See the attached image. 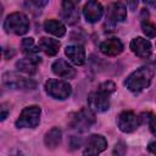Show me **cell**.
<instances>
[{"mask_svg": "<svg viewBox=\"0 0 156 156\" xmlns=\"http://www.w3.org/2000/svg\"><path fill=\"white\" fill-rule=\"evenodd\" d=\"M116 85L113 82L107 80L99 85L98 90L88 95V105L95 112H104L110 107V95L115 91Z\"/></svg>", "mask_w": 156, "mask_h": 156, "instance_id": "obj_1", "label": "cell"}, {"mask_svg": "<svg viewBox=\"0 0 156 156\" xmlns=\"http://www.w3.org/2000/svg\"><path fill=\"white\" fill-rule=\"evenodd\" d=\"M154 74H155V71L152 67L143 66V67L135 69L134 72H132L128 76V78L126 79L124 84L132 93L138 94L150 87Z\"/></svg>", "mask_w": 156, "mask_h": 156, "instance_id": "obj_2", "label": "cell"}, {"mask_svg": "<svg viewBox=\"0 0 156 156\" xmlns=\"http://www.w3.org/2000/svg\"><path fill=\"white\" fill-rule=\"evenodd\" d=\"M4 28L7 33H12L16 35H23L29 29L28 17L22 12L10 13L5 20Z\"/></svg>", "mask_w": 156, "mask_h": 156, "instance_id": "obj_3", "label": "cell"}, {"mask_svg": "<svg viewBox=\"0 0 156 156\" xmlns=\"http://www.w3.org/2000/svg\"><path fill=\"white\" fill-rule=\"evenodd\" d=\"M41 110L37 105L27 106L20 113V117L16 121L17 128H35L40 122Z\"/></svg>", "mask_w": 156, "mask_h": 156, "instance_id": "obj_4", "label": "cell"}, {"mask_svg": "<svg viewBox=\"0 0 156 156\" xmlns=\"http://www.w3.org/2000/svg\"><path fill=\"white\" fill-rule=\"evenodd\" d=\"M95 123V113L90 107H83L73 115L71 119V127L79 132L89 130Z\"/></svg>", "mask_w": 156, "mask_h": 156, "instance_id": "obj_5", "label": "cell"}, {"mask_svg": "<svg viewBox=\"0 0 156 156\" xmlns=\"http://www.w3.org/2000/svg\"><path fill=\"white\" fill-rule=\"evenodd\" d=\"M44 89L49 96H51L56 100H65V99L69 98V95L72 94L71 85L67 82L58 80V79L46 80L44 84Z\"/></svg>", "mask_w": 156, "mask_h": 156, "instance_id": "obj_6", "label": "cell"}, {"mask_svg": "<svg viewBox=\"0 0 156 156\" xmlns=\"http://www.w3.org/2000/svg\"><path fill=\"white\" fill-rule=\"evenodd\" d=\"M2 84L10 89H16V90H29V89H34L37 87V83L33 79L22 77L15 72L4 73Z\"/></svg>", "mask_w": 156, "mask_h": 156, "instance_id": "obj_7", "label": "cell"}, {"mask_svg": "<svg viewBox=\"0 0 156 156\" xmlns=\"http://www.w3.org/2000/svg\"><path fill=\"white\" fill-rule=\"evenodd\" d=\"M117 126L123 133H132L140 126V118L133 111H123L118 115Z\"/></svg>", "mask_w": 156, "mask_h": 156, "instance_id": "obj_8", "label": "cell"}, {"mask_svg": "<svg viewBox=\"0 0 156 156\" xmlns=\"http://www.w3.org/2000/svg\"><path fill=\"white\" fill-rule=\"evenodd\" d=\"M102 13L104 7L98 0H88V2L84 5L83 15L89 23H96L98 21H100Z\"/></svg>", "mask_w": 156, "mask_h": 156, "instance_id": "obj_9", "label": "cell"}, {"mask_svg": "<svg viewBox=\"0 0 156 156\" xmlns=\"http://www.w3.org/2000/svg\"><path fill=\"white\" fill-rule=\"evenodd\" d=\"M107 147V140L100 135V134H93L89 136L87 141V146L84 150V154L87 155H95L102 152Z\"/></svg>", "mask_w": 156, "mask_h": 156, "instance_id": "obj_10", "label": "cell"}, {"mask_svg": "<svg viewBox=\"0 0 156 156\" xmlns=\"http://www.w3.org/2000/svg\"><path fill=\"white\" fill-rule=\"evenodd\" d=\"M130 49L132 51L138 56V57H141V58H147L150 55H151V50H152V46H151V43L141 37H136L134 38L132 41H130Z\"/></svg>", "mask_w": 156, "mask_h": 156, "instance_id": "obj_11", "label": "cell"}, {"mask_svg": "<svg viewBox=\"0 0 156 156\" xmlns=\"http://www.w3.org/2000/svg\"><path fill=\"white\" fill-rule=\"evenodd\" d=\"M41 62L38 55H27L26 57L18 60L16 62V67L18 71L24 72L27 74H34L37 72L38 65Z\"/></svg>", "mask_w": 156, "mask_h": 156, "instance_id": "obj_12", "label": "cell"}, {"mask_svg": "<svg viewBox=\"0 0 156 156\" xmlns=\"http://www.w3.org/2000/svg\"><path fill=\"white\" fill-rule=\"evenodd\" d=\"M123 48L124 46H123L122 41L119 39H117V38L106 39L99 46L100 51L106 56H117L123 51Z\"/></svg>", "mask_w": 156, "mask_h": 156, "instance_id": "obj_13", "label": "cell"}, {"mask_svg": "<svg viewBox=\"0 0 156 156\" xmlns=\"http://www.w3.org/2000/svg\"><path fill=\"white\" fill-rule=\"evenodd\" d=\"M127 18V7L124 6L123 2L121 1H116L112 2L108 6L107 10V20L112 23L116 22H123Z\"/></svg>", "mask_w": 156, "mask_h": 156, "instance_id": "obj_14", "label": "cell"}, {"mask_svg": "<svg viewBox=\"0 0 156 156\" xmlns=\"http://www.w3.org/2000/svg\"><path fill=\"white\" fill-rule=\"evenodd\" d=\"M51 68H52V72H54L56 76L61 77V78L73 79V78L76 77V69H74L67 61H65V60H62V58L56 60V61L52 63Z\"/></svg>", "mask_w": 156, "mask_h": 156, "instance_id": "obj_15", "label": "cell"}, {"mask_svg": "<svg viewBox=\"0 0 156 156\" xmlns=\"http://www.w3.org/2000/svg\"><path fill=\"white\" fill-rule=\"evenodd\" d=\"M65 54L69 61L77 66H82L85 62V50L82 45H68L65 49Z\"/></svg>", "mask_w": 156, "mask_h": 156, "instance_id": "obj_16", "label": "cell"}, {"mask_svg": "<svg viewBox=\"0 0 156 156\" xmlns=\"http://www.w3.org/2000/svg\"><path fill=\"white\" fill-rule=\"evenodd\" d=\"M61 16H62V18L68 24H73V23L78 22V20H79V11L77 9V4H73V2L63 0L62 10H61Z\"/></svg>", "mask_w": 156, "mask_h": 156, "instance_id": "obj_17", "label": "cell"}, {"mask_svg": "<svg viewBox=\"0 0 156 156\" xmlns=\"http://www.w3.org/2000/svg\"><path fill=\"white\" fill-rule=\"evenodd\" d=\"M38 46L40 48V50H43L46 55L49 56H55L58 52L60 49V41L56 39H51V38H45L43 37L39 40Z\"/></svg>", "mask_w": 156, "mask_h": 156, "instance_id": "obj_18", "label": "cell"}, {"mask_svg": "<svg viewBox=\"0 0 156 156\" xmlns=\"http://www.w3.org/2000/svg\"><path fill=\"white\" fill-rule=\"evenodd\" d=\"M44 29L48 33H50V34H52L55 37H58V38L63 37L66 34L65 24L62 22L57 21V20H46L44 22Z\"/></svg>", "mask_w": 156, "mask_h": 156, "instance_id": "obj_19", "label": "cell"}, {"mask_svg": "<svg viewBox=\"0 0 156 156\" xmlns=\"http://www.w3.org/2000/svg\"><path fill=\"white\" fill-rule=\"evenodd\" d=\"M62 139V133L58 128H51L44 136V143L48 149H55L60 145Z\"/></svg>", "mask_w": 156, "mask_h": 156, "instance_id": "obj_20", "label": "cell"}, {"mask_svg": "<svg viewBox=\"0 0 156 156\" xmlns=\"http://www.w3.org/2000/svg\"><path fill=\"white\" fill-rule=\"evenodd\" d=\"M22 51L26 55H37L40 51V48L34 45L33 38H26L22 40Z\"/></svg>", "mask_w": 156, "mask_h": 156, "instance_id": "obj_21", "label": "cell"}, {"mask_svg": "<svg viewBox=\"0 0 156 156\" xmlns=\"http://www.w3.org/2000/svg\"><path fill=\"white\" fill-rule=\"evenodd\" d=\"M141 29H143V33H144L146 37H149V38L156 37V26H155L152 22H150V21H147V20L143 21V22H141Z\"/></svg>", "mask_w": 156, "mask_h": 156, "instance_id": "obj_22", "label": "cell"}, {"mask_svg": "<svg viewBox=\"0 0 156 156\" xmlns=\"http://www.w3.org/2000/svg\"><path fill=\"white\" fill-rule=\"evenodd\" d=\"M149 126H150V130L151 133L156 136V116H152L149 121Z\"/></svg>", "mask_w": 156, "mask_h": 156, "instance_id": "obj_23", "label": "cell"}, {"mask_svg": "<svg viewBox=\"0 0 156 156\" xmlns=\"http://www.w3.org/2000/svg\"><path fill=\"white\" fill-rule=\"evenodd\" d=\"M49 0H32V2L37 6V7H44L48 4Z\"/></svg>", "mask_w": 156, "mask_h": 156, "instance_id": "obj_24", "label": "cell"}, {"mask_svg": "<svg viewBox=\"0 0 156 156\" xmlns=\"http://www.w3.org/2000/svg\"><path fill=\"white\" fill-rule=\"evenodd\" d=\"M127 4L129 6V9L134 11L136 9V6H138V0H127Z\"/></svg>", "mask_w": 156, "mask_h": 156, "instance_id": "obj_25", "label": "cell"}, {"mask_svg": "<svg viewBox=\"0 0 156 156\" xmlns=\"http://www.w3.org/2000/svg\"><path fill=\"white\" fill-rule=\"evenodd\" d=\"M147 150H149L151 154H155V155H156V141H152V143H150V145H149Z\"/></svg>", "mask_w": 156, "mask_h": 156, "instance_id": "obj_26", "label": "cell"}, {"mask_svg": "<svg viewBox=\"0 0 156 156\" xmlns=\"http://www.w3.org/2000/svg\"><path fill=\"white\" fill-rule=\"evenodd\" d=\"M6 116H7V110H6V106L2 105L1 106V121H4L6 118Z\"/></svg>", "mask_w": 156, "mask_h": 156, "instance_id": "obj_27", "label": "cell"}, {"mask_svg": "<svg viewBox=\"0 0 156 156\" xmlns=\"http://www.w3.org/2000/svg\"><path fill=\"white\" fill-rule=\"evenodd\" d=\"M144 2H146V4L150 5L151 7L156 9V0H144Z\"/></svg>", "mask_w": 156, "mask_h": 156, "instance_id": "obj_28", "label": "cell"}, {"mask_svg": "<svg viewBox=\"0 0 156 156\" xmlns=\"http://www.w3.org/2000/svg\"><path fill=\"white\" fill-rule=\"evenodd\" d=\"M66 1H69V2H73V4H78L80 0H66Z\"/></svg>", "mask_w": 156, "mask_h": 156, "instance_id": "obj_29", "label": "cell"}]
</instances>
